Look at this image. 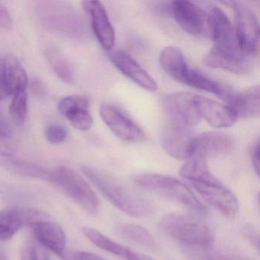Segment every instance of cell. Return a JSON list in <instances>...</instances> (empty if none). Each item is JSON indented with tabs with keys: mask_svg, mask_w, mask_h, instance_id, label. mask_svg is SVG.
Segmentation results:
<instances>
[{
	"mask_svg": "<svg viewBox=\"0 0 260 260\" xmlns=\"http://www.w3.org/2000/svg\"><path fill=\"white\" fill-rule=\"evenodd\" d=\"M48 219L49 214L39 208H5L0 211V241H7L25 226L30 228L36 222Z\"/></svg>",
	"mask_w": 260,
	"mask_h": 260,
	"instance_id": "9",
	"label": "cell"
},
{
	"mask_svg": "<svg viewBox=\"0 0 260 260\" xmlns=\"http://www.w3.org/2000/svg\"><path fill=\"white\" fill-rule=\"evenodd\" d=\"M259 86H256L240 92L231 91L225 101L237 118L247 119L259 116Z\"/></svg>",
	"mask_w": 260,
	"mask_h": 260,
	"instance_id": "19",
	"label": "cell"
},
{
	"mask_svg": "<svg viewBox=\"0 0 260 260\" xmlns=\"http://www.w3.org/2000/svg\"><path fill=\"white\" fill-rule=\"evenodd\" d=\"M21 260H51L48 250L36 240H28L21 250Z\"/></svg>",
	"mask_w": 260,
	"mask_h": 260,
	"instance_id": "32",
	"label": "cell"
},
{
	"mask_svg": "<svg viewBox=\"0 0 260 260\" xmlns=\"http://www.w3.org/2000/svg\"><path fill=\"white\" fill-rule=\"evenodd\" d=\"M0 166L11 173L22 177L40 179L49 182H53L54 179L53 171L28 161L6 157L0 159Z\"/></svg>",
	"mask_w": 260,
	"mask_h": 260,
	"instance_id": "24",
	"label": "cell"
},
{
	"mask_svg": "<svg viewBox=\"0 0 260 260\" xmlns=\"http://www.w3.org/2000/svg\"><path fill=\"white\" fill-rule=\"evenodd\" d=\"M186 253L191 260H250L241 255L210 247H186Z\"/></svg>",
	"mask_w": 260,
	"mask_h": 260,
	"instance_id": "30",
	"label": "cell"
},
{
	"mask_svg": "<svg viewBox=\"0 0 260 260\" xmlns=\"http://www.w3.org/2000/svg\"><path fill=\"white\" fill-rule=\"evenodd\" d=\"M52 183L59 187L80 208L91 215L96 214L100 201L90 185L86 180L70 167H57L53 170Z\"/></svg>",
	"mask_w": 260,
	"mask_h": 260,
	"instance_id": "5",
	"label": "cell"
},
{
	"mask_svg": "<svg viewBox=\"0 0 260 260\" xmlns=\"http://www.w3.org/2000/svg\"><path fill=\"white\" fill-rule=\"evenodd\" d=\"M196 95L188 92H175L164 97L162 108L168 121L186 127L199 124L201 118L196 107Z\"/></svg>",
	"mask_w": 260,
	"mask_h": 260,
	"instance_id": "11",
	"label": "cell"
},
{
	"mask_svg": "<svg viewBox=\"0 0 260 260\" xmlns=\"http://www.w3.org/2000/svg\"><path fill=\"white\" fill-rule=\"evenodd\" d=\"M3 79L9 96L26 90L28 76L20 62L13 55L9 54L3 60Z\"/></svg>",
	"mask_w": 260,
	"mask_h": 260,
	"instance_id": "21",
	"label": "cell"
},
{
	"mask_svg": "<svg viewBox=\"0 0 260 260\" xmlns=\"http://www.w3.org/2000/svg\"><path fill=\"white\" fill-rule=\"evenodd\" d=\"M37 10L41 22L47 29L78 39L86 34L81 16L68 3L42 1L38 4Z\"/></svg>",
	"mask_w": 260,
	"mask_h": 260,
	"instance_id": "4",
	"label": "cell"
},
{
	"mask_svg": "<svg viewBox=\"0 0 260 260\" xmlns=\"http://www.w3.org/2000/svg\"><path fill=\"white\" fill-rule=\"evenodd\" d=\"M83 7L90 18L95 37L106 51H111L115 43V32L106 9L99 1H84Z\"/></svg>",
	"mask_w": 260,
	"mask_h": 260,
	"instance_id": "15",
	"label": "cell"
},
{
	"mask_svg": "<svg viewBox=\"0 0 260 260\" xmlns=\"http://www.w3.org/2000/svg\"><path fill=\"white\" fill-rule=\"evenodd\" d=\"M8 96L3 79V61L0 59V100H5Z\"/></svg>",
	"mask_w": 260,
	"mask_h": 260,
	"instance_id": "42",
	"label": "cell"
},
{
	"mask_svg": "<svg viewBox=\"0 0 260 260\" xmlns=\"http://www.w3.org/2000/svg\"><path fill=\"white\" fill-rule=\"evenodd\" d=\"M171 11L179 26L191 36L209 37V17L194 3L177 0L172 2Z\"/></svg>",
	"mask_w": 260,
	"mask_h": 260,
	"instance_id": "10",
	"label": "cell"
},
{
	"mask_svg": "<svg viewBox=\"0 0 260 260\" xmlns=\"http://www.w3.org/2000/svg\"><path fill=\"white\" fill-rule=\"evenodd\" d=\"M89 102L83 95H69L60 100L59 112L70 121L74 128L87 131L93 124V118L89 112Z\"/></svg>",
	"mask_w": 260,
	"mask_h": 260,
	"instance_id": "17",
	"label": "cell"
},
{
	"mask_svg": "<svg viewBox=\"0 0 260 260\" xmlns=\"http://www.w3.org/2000/svg\"><path fill=\"white\" fill-rule=\"evenodd\" d=\"M135 182L143 189L177 202L191 211L206 214V207L185 184L177 179L165 175L146 173L137 176Z\"/></svg>",
	"mask_w": 260,
	"mask_h": 260,
	"instance_id": "3",
	"label": "cell"
},
{
	"mask_svg": "<svg viewBox=\"0 0 260 260\" xmlns=\"http://www.w3.org/2000/svg\"><path fill=\"white\" fill-rule=\"evenodd\" d=\"M13 25L11 15L6 8L0 9V27L4 29H10Z\"/></svg>",
	"mask_w": 260,
	"mask_h": 260,
	"instance_id": "39",
	"label": "cell"
},
{
	"mask_svg": "<svg viewBox=\"0 0 260 260\" xmlns=\"http://www.w3.org/2000/svg\"><path fill=\"white\" fill-rule=\"evenodd\" d=\"M63 260H71V257L69 256V255H65V256L63 257Z\"/></svg>",
	"mask_w": 260,
	"mask_h": 260,
	"instance_id": "44",
	"label": "cell"
},
{
	"mask_svg": "<svg viewBox=\"0 0 260 260\" xmlns=\"http://www.w3.org/2000/svg\"><path fill=\"white\" fill-rule=\"evenodd\" d=\"M196 137L192 128L167 121L161 142L164 150L174 159L187 160L196 151Z\"/></svg>",
	"mask_w": 260,
	"mask_h": 260,
	"instance_id": "8",
	"label": "cell"
},
{
	"mask_svg": "<svg viewBox=\"0 0 260 260\" xmlns=\"http://www.w3.org/2000/svg\"><path fill=\"white\" fill-rule=\"evenodd\" d=\"M117 231L121 237L135 244L149 249L156 248V240L152 234L141 225L133 223L120 225L117 228Z\"/></svg>",
	"mask_w": 260,
	"mask_h": 260,
	"instance_id": "28",
	"label": "cell"
},
{
	"mask_svg": "<svg viewBox=\"0 0 260 260\" xmlns=\"http://www.w3.org/2000/svg\"><path fill=\"white\" fill-rule=\"evenodd\" d=\"M100 115L112 133L121 141L128 143L142 142L145 134L132 119L118 108L104 104L100 107Z\"/></svg>",
	"mask_w": 260,
	"mask_h": 260,
	"instance_id": "13",
	"label": "cell"
},
{
	"mask_svg": "<svg viewBox=\"0 0 260 260\" xmlns=\"http://www.w3.org/2000/svg\"><path fill=\"white\" fill-rule=\"evenodd\" d=\"M28 113V94L26 90L21 91L13 95L10 107V114L13 122L22 127L25 124Z\"/></svg>",
	"mask_w": 260,
	"mask_h": 260,
	"instance_id": "31",
	"label": "cell"
},
{
	"mask_svg": "<svg viewBox=\"0 0 260 260\" xmlns=\"http://www.w3.org/2000/svg\"><path fill=\"white\" fill-rule=\"evenodd\" d=\"M31 89H32L35 95L39 97L45 96V93H46V88L42 82L38 81V80L33 82L32 85H31Z\"/></svg>",
	"mask_w": 260,
	"mask_h": 260,
	"instance_id": "41",
	"label": "cell"
},
{
	"mask_svg": "<svg viewBox=\"0 0 260 260\" xmlns=\"http://www.w3.org/2000/svg\"><path fill=\"white\" fill-rule=\"evenodd\" d=\"M71 260H106L100 255L84 251H74L68 254Z\"/></svg>",
	"mask_w": 260,
	"mask_h": 260,
	"instance_id": "36",
	"label": "cell"
},
{
	"mask_svg": "<svg viewBox=\"0 0 260 260\" xmlns=\"http://www.w3.org/2000/svg\"><path fill=\"white\" fill-rule=\"evenodd\" d=\"M210 36L214 41L211 51L225 57H243L245 55L238 46L235 29L224 12L214 7L208 14Z\"/></svg>",
	"mask_w": 260,
	"mask_h": 260,
	"instance_id": "6",
	"label": "cell"
},
{
	"mask_svg": "<svg viewBox=\"0 0 260 260\" xmlns=\"http://www.w3.org/2000/svg\"><path fill=\"white\" fill-rule=\"evenodd\" d=\"M235 17V33L240 51L247 56L258 54L259 47V26L254 12L246 4L229 3Z\"/></svg>",
	"mask_w": 260,
	"mask_h": 260,
	"instance_id": "7",
	"label": "cell"
},
{
	"mask_svg": "<svg viewBox=\"0 0 260 260\" xmlns=\"http://www.w3.org/2000/svg\"><path fill=\"white\" fill-rule=\"evenodd\" d=\"M45 137L51 144H61L67 139L68 132L64 127L59 124H50L45 130Z\"/></svg>",
	"mask_w": 260,
	"mask_h": 260,
	"instance_id": "33",
	"label": "cell"
},
{
	"mask_svg": "<svg viewBox=\"0 0 260 260\" xmlns=\"http://www.w3.org/2000/svg\"><path fill=\"white\" fill-rule=\"evenodd\" d=\"M204 63L209 68L224 70L228 72L237 74H246L249 72L251 68L248 57H225L216 54L211 50L205 56Z\"/></svg>",
	"mask_w": 260,
	"mask_h": 260,
	"instance_id": "25",
	"label": "cell"
},
{
	"mask_svg": "<svg viewBox=\"0 0 260 260\" xmlns=\"http://www.w3.org/2000/svg\"><path fill=\"white\" fill-rule=\"evenodd\" d=\"M126 260H156L150 255H146L142 252H136L127 248L124 256Z\"/></svg>",
	"mask_w": 260,
	"mask_h": 260,
	"instance_id": "40",
	"label": "cell"
},
{
	"mask_svg": "<svg viewBox=\"0 0 260 260\" xmlns=\"http://www.w3.org/2000/svg\"><path fill=\"white\" fill-rule=\"evenodd\" d=\"M81 170L103 196L123 212L136 217L150 214L151 206L148 201L112 175L88 166H82Z\"/></svg>",
	"mask_w": 260,
	"mask_h": 260,
	"instance_id": "1",
	"label": "cell"
},
{
	"mask_svg": "<svg viewBox=\"0 0 260 260\" xmlns=\"http://www.w3.org/2000/svg\"><path fill=\"white\" fill-rule=\"evenodd\" d=\"M194 103L200 118L205 119L212 127H231L237 120V115L228 106L197 95Z\"/></svg>",
	"mask_w": 260,
	"mask_h": 260,
	"instance_id": "18",
	"label": "cell"
},
{
	"mask_svg": "<svg viewBox=\"0 0 260 260\" xmlns=\"http://www.w3.org/2000/svg\"><path fill=\"white\" fill-rule=\"evenodd\" d=\"M82 231L86 238L90 240V242H92L95 246H98L100 249L109 253L124 258L127 249L126 246L114 241L103 233L90 226H83Z\"/></svg>",
	"mask_w": 260,
	"mask_h": 260,
	"instance_id": "29",
	"label": "cell"
},
{
	"mask_svg": "<svg viewBox=\"0 0 260 260\" xmlns=\"http://www.w3.org/2000/svg\"><path fill=\"white\" fill-rule=\"evenodd\" d=\"M114 66L129 80L149 92L157 90L154 79L132 56L123 51H116L109 56Z\"/></svg>",
	"mask_w": 260,
	"mask_h": 260,
	"instance_id": "16",
	"label": "cell"
},
{
	"mask_svg": "<svg viewBox=\"0 0 260 260\" xmlns=\"http://www.w3.org/2000/svg\"><path fill=\"white\" fill-rule=\"evenodd\" d=\"M30 228L39 245L63 259L66 255L67 238L60 225L48 219L36 222Z\"/></svg>",
	"mask_w": 260,
	"mask_h": 260,
	"instance_id": "14",
	"label": "cell"
},
{
	"mask_svg": "<svg viewBox=\"0 0 260 260\" xmlns=\"http://www.w3.org/2000/svg\"><path fill=\"white\" fill-rule=\"evenodd\" d=\"M251 160L257 176H259V142L256 141L251 150Z\"/></svg>",
	"mask_w": 260,
	"mask_h": 260,
	"instance_id": "37",
	"label": "cell"
},
{
	"mask_svg": "<svg viewBox=\"0 0 260 260\" xmlns=\"http://www.w3.org/2000/svg\"><path fill=\"white\" fill-rule=\"evenodd\" d=\"M243 234L246 240L256 249L259 251V233L255 226L251 223H246L243 228Z\"/></svg>",
	"mask_w": 260,
	"mask_h": 260,
	"instance_id": "34",
	"label": "cell"
},
{
	"mask_svg": "<svg viewBox=\"0 0 260 260\" xmlns=\"http://www.w3.org/2000/svg\"><path fill=\"white\" fill-rule=\"evenodd\" d=\"M159 63L162 70L178 83L185 84L191 68L179 48L167 47L161 51Z\"/></svg>",
	"mask_w": 260,
	"mask_h": 260,
	"instance_id": "22",
	"label": "cell"
},
{
	"mask_svg": "<svg viewBox=\"0 0 260 260\" xmlns=\"http://www.w3.org/2000/svg\"><path fill=\"white\" fill-rule=\"evenodd\" d=\"M46 57L50 66L59 79L70 84L74 83L75 80L74 67L57 47L53 45L48 47L46 50Z\"/></svg>",
	"mask_w": 260,
	"mask_h": 260,
	"instance_id": "27",
	"label": "cell"
},
{
	"mask_svg": "<svg viewBox=\"0 0 260 260\" xmlns=\"http://www.w3.org/2000/svg\"><path fill=\"white\" fill-rule=\"evenodd\" d=\"M185 85L199 90L214 94L223 100H226L231 92V89L226 86H223L218 82L211 80L202 73L191 68L188 72Z\"/></svg>",
	"mask_w": 260,
	"mask_h": 260,
	"instance_id": "26",
	"label": "cell"
},
{
	"mask_svg": "<svg viewBox=\"0 0 260 260\" xmlns=\"http://www.w3.org/2000/svg\"><path fill=\"white\" fill-rule=\"evenodd\" d=\"M159 226L172 238L186 247H210L214 234L202 219L186 213H169L161 217Z\"/></svg>",
	"mask_w": 260,
	"mask_h": 260,
	"instance_id": "2",
	"label": "cell"
},
{
	"mask_svg": "<svg viewBox=\"0 0 260 260\" xmlns=\"http://www.w3.org/2000/svg\"><path fill=\"white\" fill-rule=\"evenodd\" d=\"M16 150V144L12 138L0 135V156L10 157Z\"/></svg>",
	"mask_w": 260,
	"mask_h": 260,
	"instance_id": "35",
	"label": "cell"
},
{
	"mask_svg": "<svg viewBox=\"0 0 260 260\" xmlns=\"http://www.w3.org/2000/svg\"><path fill=\"white\" fill-rule=\"evenodd\" d=\"M191 185L209 205L225 217L234 218L238 214L240 203L237 196L220 180L211 183L193 182Z\"/></svg>",
	"mask_w": 260,
	"mask_h": 260,
	"instance_id": "12",
	"label": "cell"
},
{
	"mask_svg": "<svg viewBox=\"0 0 260 260\" xmlns=\"http://www.w3.org/2000/svg\"><path fill=\"white\" fill-rule=\"evenodd\" d=\"M0 135L9 137V138H12L13 136L11 125L4 115V112L1 110H0Z\"/></svg>",
	"mask_w": 260,
	"mask_h": 260,
	"instance_id": "38",
	"label": "cell"
},
{
	"mask_svg": "<svg viewBox=\"0 0 260 260\" xmlns=\"http://www.w3.org/2000/svg\"><path fill=\"white\" fill-rule=\"evenodd\" d=\"M234 148V140L221 132H209L196 137V151L208 156L231 153Z\"/></svg>",
	"mask_w": 260,
	"mask_h": 260,
	"instance_id": "20",
	"label": "cell"
},
{
	"mask_svg": "<svg viewBox=\"0 0 260 260\" xmlns=\"http://www.w3.org/2000/svg\"><path fill=\"white\" fill-rule=\"evenodd\" d=\"M180 175L191 183H211L219 180L210 172L206 156L197 151L181 167Z\"/></svg>",
	"mask_w": 260,
	"mask_h": 260,
	"instance_id": "23",
	"label": "cell"
},
{
	"mask_svg": "<svg viewBox=\"0 0 260 260\" xmlns=\"http://www.w3.org/2000/svg\"><path fill=\"white\" fill-rule=\"evenodd\" d=\"M0 260H8L7 259V257L5 256V255H4V254L1 253L0 252Z\"/></svg>",
	"mask_w": 260,
	"mask_h": 260,
	"instance_id": "43",
	"label": "cell"
}]
</instances>
